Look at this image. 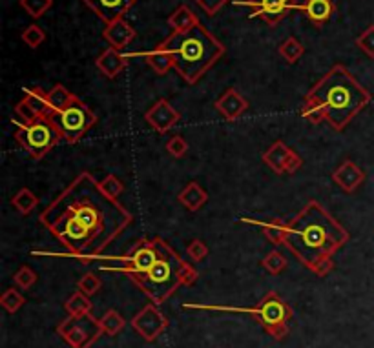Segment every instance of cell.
<instances>
[{
  "label": "cell",
  "mask_w": 374,
  "mask_h": 348,
  "mask_svg": "<svg viewBox=\"0 0 374 348\" xmlns=\"http://www.w3.org/2000/svg\"><path fill=\"white\" fill-rule=\"evenodd\" d=\"M39 221L68 248V256L59 257H75L88 265L132 225L134 215L119 201L106 197L90 172H82L48 205Z\"/></svg>",
  "instance_id": "1"
},
{
  "label": "cell",
  "mask_w": 374,
  "mask_h": 348,
  "mask_svg": "<svg viewBox=\"0 0 374 348\" xmlns=\"http://www.w3.org/2000/svg\"><path fill=\"white\" fill-rule=\"evenodd\" d=\"M351 239L348 232L318 201L311 199L293 221L283 245L303 267L313 270L322 259L333 257Z\"/></svg>",
  "instance_id": "2"
},
{
  "label": "cell",
  "mask_w": 374,
  "mask_h": 348,
  "mask_svg": "<svg viewBox=\"0 0 374 348\" xmlns=\"http://www.w3.org/2000/svg\"><path fill=\"white\" fill-rule=\"evenodd\" d=\"M371 93L354 79L344 64H334L311 88L303 101L314 104L322 112L323 119L336 132H342L371 103Z\"/></svg>",
  "instance_id": "3"
},
{
  "label": "cell",
  "mask_w": 374,
  "mask_h": 348,
  "mask_svg": "<svg viewBox=\"0 0 374 348\" xmlns=\"http://www.w3.org/2000/svg\"><path fill=\"white\" fill-rule=\"evenodd\" d=\"M161 44L172 55L175 72L188 84L199 82L226 52L225 44L201 22L188 31H172Z\"/></svg>",
  "instance_id": "4"
},
{
  "label": "cell",
  "mask_w": 374,
  "mask_h": 348,
  "mask_svg": "<svg viewBox=\"0 0 374 348\" xmlns=\"http://www.w3.org/2000/svg\"><path fill=\"white\" fill-rule=\"evenodd\" d=\"M197 270L186 263L166 241H161L159 257L143 274L130 276V279L141 288V292L155 305H163L170 296H174L179 287H192L197 281Z\"/></svg>",
  "instance_id": "5"
},
{
  "label": "cell",
  "mask_w": 374,
  "mask_h": 348,
  "mask_svg": "<svg viewBox=\"0 0 374 348\" xmlns=\"http://www.w3.org/2000/svg\"><path fill=\"white\" fill-rule=\"evenodd\" d=\"M223 310H236V312L250 314L254 321L268 332L272 339L283 341L288 336V321L294 312L283 297L276 292H268L254 308H223Z\"/></svg>",
  "instance_id": "6"
},
{
  "label": "cell",
  "mask_w": 374,
  "mask_h": 348,
  "mask_svg": "<svg viewBox=\"0 0 374 348\" xmlns=\"http://www.w3.org/2000/svg\"><path fill=\"white\" fill-rule=\"evenodd\" d=\"M15 139L24 152H28L33 159L39 161L61 143L62 135L57 128V124L53 123L52 113H50V115H42L31 123L19 124L15 130Z\"/></svg>",
  "instance_id": "7"
},
{
  "label": "cell",
  "mask_w": 374,
  "mask_h": 348,
  "mask_svg": "<svg viewBox=\"0 0 374 348\" xmlns=\"http://www.w3.org/2000/svg\"><path fill=\"white\" fill-rule=\"evenodd\" d=\"M52 119L61 132L62 141L70 144L79 143L97 123V115L79 97H73L61 112L52 113Z\"/></svg>",
  "instance_id": "8"
},
{
  "label": "cell",
  "mask_w": 374,
  "mask_h": 348,
  "mask_svg": "<svg viewBox=\"0 0 374 348\" xmlns=\"http://www.w3.org/2000/svg\"><path fill=\"white\" fill-rule=\"evenodd\" d=\"M57 334L72 348H92L93 343L103 336L101 321L93 318L92 314L86 316H68L61 325L57 327Z\"/></svg>",
  "instance_id": "9"
},
{
  "label": "cell",
  "mask_w": 374,
  "mask_h": 348,
  "mask_svg": "<svg viewBox=\"0 0 374 348\" xmlns=\"http://www.w3.org/2000/svg\"><path fill=\"white\" fill-rule=\"evenodd\" d=\"M157 307L159 305L148 303L132 319V328L146 343H154L155 339L163 336L164 330L168 328V319Z\"/></svg>",
  "instance_id": "10"
},
{
  "label": "cell",
  "mask_w": 374,
  "mask_h": 348,
  "mask_svg": "<svg viewBox=\"0 0 374 348\" xmlns=\"http://www.w3.org/2000/svg\"><path fill=\"white\" fill-rule=\"evenodd\" d=\"M243 4L254 10L252 17L262 19L263 22H267L268 26L279 24L291 11L297 8L294 0H248Z\"/></svg>",
  "instance_id": "11"
},
{
  "label": "cell",
  "mask_w": 374,
  "mask_h": 348,
  "mask_svg": "<svg viewBox=\"0 0 374 348\" xmlns=\"http://www.w3.org/2000/svg\"><path fill=\"white\" fill-rule=\"evenodd\" d=\"M181 113L175 110L166 99L155 101L152 106L144 113V121L157 132V134H166L179 123Z\"/></svg>",
  "instance_id": "12"
},
{
  "label": "cell",
  "mask_w": 374,
  "mask_h": 348,
  "mask_svg": "<svg viewBox=\"0 0 374 348\" xmlns=\"http://www.w3.org/2000/svg\"><path fill=\"white\" fill-rule=\"evenodd\" d=\"M82 4L90 8L104 24H112L124 19V15L137 4V0H82Z\"/></svg>",
  "instance_id": "13"
},
{
  "label": "cell",
  "mask_w": 374,
  "mask_h": 348,
  "mask_svg": "<svg viewBox=\"0 0 374 348\" xmlns=\"http://www.w3.org/2000/svg\"><path fill=\"white\" fill-rule=\"evenodd\" d=\"M333 181L345 194H353L365 183V172L351 159H345L333 172Z\"/></svg>",
  "instance_id": "14"
},
{
  "label": "cell",
  "mask_w": 374,
  "mask_h": 348,
  "mask_svg": "<svg viewBox=\"0 0 374 348\" xmlns=\"http://www.w3.org/2000/svg\"><path fill=\"white\" fill-rule=\"evenodd\" d=\"M214 108L221 113L225 121H236L243 113L248 110V101H246L236 88H228L223 95L214 103Z\"/></svg>",
  "instance_id": "15"
},
{
  "label": "cell",
  "mask_w": 374,
  "mask_h": 348,
  "mask_svg": "<svg viewBox=\"0 0 374 348\" xmlns=\"http://www.w3.org/2000/svg\"><path fill=\"white\" fill-rule=\"evenodd\" d=\"M104 41L110 44V48H115L119 52H123L124 48L132 44L135 37H137V31L135 28L126 22L124 19H119V21L112 22V24H106L103 31Z\"/></svg>",
  "instance_id": "16"
},
{
  "label": "cell",
  "mask_w": 374,
  "mask_h": 348,
  "mask_svg": "<svg viewBox=\"0 0 374 348\" xmlns=\"http://www.w3.org/2000/svg\"><path fill=\"white\" fill-rule=\"evenodd\" d=\"M128 59L130 57L123 55L115 48H108L95 59V66H97V70L103 73L104 77L115 79L128 68Z\"/></svg>",
  "instance_id": "17"
},
{
  "label": "cell",
  "mask_w": 374,
  "mask_h": 348,
  "mask_svg": "<svg viewBox=\"0 0 374 348\" xmlns=\"http://www.w3.org/2000/svg\"><path fill=\"white\" fill-rule=\"evenodd\" d=\"M297 10L303 11V15L307 17L314 26L323 28L334 15L336 6L333 0H303L302 4L297 6Z\"/></svg>",
  "instance_id": "18"
},
{
  "label": "cell",
  "mask_w": 374,
  "mask_h": 348,
  "mask_svg": "<svg viewBox=\"0 0 374 348\" xmlns=\"http://www.w3.org/2000/svg\"><path fill=\"white\" fill-rule=\"evenodd\" d=\"M177 201L185 206L186 210L197 212L208 203V194H206V190L199 183L192 181V183H188L185 188L181 190L179 195H177Z\"/></svg>",
  "instance_id": "19"
},
{
  "label": "cell",
  "mask_w": 374,
  "mask_h": 348,
  "mask_svg": "<svg viewBox=\"0 0 374 348\" xmlns=\"http://www.w3.org/2000/svg\"><path fill=\"white\" fill-rule=\"evenodd\" d=\"M293 152L294 150L288 148L283 141H277L263 154V163L267 164L270 170H274L277 175H283L285 174V168H287L288 157H291Z\"/></svg>",
  "instance_id": "20"
},
{
  "label": "cell",
  "mask_w": 374,
  "mask_h": 348,
  "mask_svg": "<svg viewBox=\"0 0 374 348\" xmlns=\"http://www.w3.org/2000/svg\"><path fill=\"white\" fill-rule=\"evenodd\" d=\"M144 62H146L157 75H166V73L174 68L172 55H170L168 50H166L163 44H157L152 52L144 53Z\"/></svg>",
  "instance_id": "21"
},
{
  "label": "cell",
  "mask_w": 374,
  "mask_h": 348,
  "mask_svg": "<svg viewBox=\"0 0 374 348\" xmlns=\"http://www.w3.org/2000/svg\"><path fill=\"white\" fill-rule=\"evenodd\" d=\"M243 223H252V225L262 226L263 234L267 237L272 245H283L285 243V237H287L288 232V223L283 219H272L267 223H257V221L252 219H243Z\"/></svg>",
  "instance_id": "22"
},
{
  "label": "cell",
  "mask_w": 374,
  "mask_h": 348,
  "mask_svg": "<svg viewBox=\"0 0 374 348\" xmlns=\"http://www.w3.org/2000/svg\"><path fill=\"white\" fill-rule=\"evenodd\" d=\"M199 24V19L186 4H181L177 10L168 17V26L174 31H188Z\"/></svg>",
  "instance_id": "23"
},
{
  "label": "cell",
  "mask_w": 374,
  "mask_h": 348,
  "mask_svg": "<svg viewBox=\"0 0 374 348\" xmlns=\"http://www.w3.org/2000/svg\"><path fill=\"white\" fill-rule=\"evenodd\" d=\"M33 112L42 117V115H50V104H48V92L41 90V88H26L24 90V99H22Z\"/></svg>",
  "instance_id": "24"
},
{
  "label": "cell",
  "mask_w": 374,
  "mask_h": 348,
  "mask_svg": "<svg viewBox=\"0 0 374 348\" xmlns=\"http://www.w3.org/2000/svg\"><path fill=\"white\" fill-rule=\"evenodd\" d=\"M64 308H66L68 316H73V318H79V316H86V314H92V301H90V296H86L84 292H73L72 296L68 297L66 303H64Z\"/></svg>",
  "instance_id": "25"
},
{
  "label": "cell",
  "mask_w": 374,
  "mask_h": 348,
  "mask_svg": "<svg viewBox=\"0 0 374 348\" xmlns=\"http://www.w3.org/2000/svg\"><path fill=\"white\" fill-rule=\"evenodd\" d=\"M11 205L19 214L30 215L39 206V197L30 188H21L11 197Z\"/></svg>",
  "instance_id": "26"
},
{
  "label": "cell",
  "mask_w": 374,
  "mask_h": 348,
  "mask_svg": "<svg viewBox=\"0 0 374 348\" xmlns=\"http://www.w3.org/2000/svg\"><path fill=\"white\" fill-rule=\"evenodd\" d=\"M99 321H101L103 334L104 336H110V338L117 336L119 332H123L124 327H126V319H124L117 310H113V308H110L103 316V319H99Z\"/></svg>",
  "instance_id": "27"
},
{
  "label": "cell",
  "mask_w": 374,
  "mask_h": 348,
  "mask_svg": "<svg viewBox=\"0 0 374 348\" xmlns=\"http://www.w3.org/2000/svg\"><path fill=\"white\" fill-rule=\"evenodd\" d=\"M277 53L285 59V62H288V64H294V62H297L299 59L303 57V53H305V48H303V44L297 39H294V37H288V39H285V41L279 44V48H277Z\"/></svg>",
  "instance_id": "28"
},
{
  "label": "cell",
  "mask_w": 374,
  "mask_h": 348,
  "mask_svg": "<svg viewBox=\"0 0 374 348\" xmlns=\"http://www.w3.org/2000/svg\"><path fill=\"white\" fill-rule=\"evenodd\" d=\"M73 97H75V95L68 92L66 88L62 86V84H57V86H53L52 90L48 92V104H50V110H52V113L61 112L62 108L68 106V103H70Z\"/></svg>",
  "instance_id": "29"
},
{
  "label": "cell",
  "mask_w": 374,
  "mask_h": 348,
  "mask_svg": "<svg viewBox=\"0 0 374 348\" xmlns=\"http://www.w3.org/2000/svg\"><path fill=\"white\" fill-rule=\"evenodd\" d=\"M288 261L287 257L283 256L279 250H272L268 252L267 256L262 259V267L265 268V270L268 272V274H272V276H277V274H282L285 268H287Z\"/></svg>",
  "instance_id": "30"
},
{
  "label": "cell",
  "mask_w": 374,
  "mask_h": 348,
  "mask_svg": "<svg viewBox=\"0 0 374 348\" xmlns=\"http://www.w3.org/2000/svg\"><path fill=\"white\" fill-rule=\"evenodd\" d=\"M24 303H26V297L22 296L19 290H15V288H8V290L0 296V305H2V308H4L8 314L19 312V310L24 307Z\"/></svg>",
  "instance_id": "31"
},
{
  "label": "cell",
  "mask_w": 374,
  "mask_h": 348,
  "mask_svg": "<svg viewBox=\"0 0 374 348\" xmlns=\"http://www.w3.org/2000/svg\"><path fill=\"white\" fill-rule=\"evenodd\" d=\"M21 39L28 48L37 50V48H41V44H44V41H46V31L42 30L39 24H30V26L22 30Z\"/></svg>",
  "instance_id": "32"
},
{
  "label": "cell",
  "mask_w": 374,
  "mask_h": 348,
  "mask_svg": "<svg viewBox=\"0 0 374 348\" xmlns=\"http://www.w3.org/2000/svg\"><path fill=\"white\" fill-rule=\"evenodd\" d=\"M53 6V0H21V8L31 19H41Z\"/></svg>",
  "instance_id": "33"
},
{
  "label": "cell",
  "mask_w": 374,
  "mask_h": 348,
  "mask_svg": "<svg viewBox=\"0 0 374 348\" xmlns=\"http://www.w3.org/2000/svg\"><path fill=\"white\" fill-rule=\"evenodd\" d=\"M99 186H101V190L104 192V195L106 197H110V199L117 201V197L124 192V185L123 181L119 179L117 175H106L101 183H99Z\"/></svg>",
  "instance_id": "34"
},
{
  "label": "cell",
  "mask_w": 374,
  "mask_h": 348,
  "mask_svg": "<svg viewBox=\"0 0 374 348\" xmlns=\"http://www.w3.org/2000/svg\"><path fill=\"white\" fill-rule=\"evenodd\" d=\"M39 276H37V272L30 267H21L19 270L15 272V276H13V283H15L17 287L22 288V290H28L37 283Z\"/></svg>",
  "instance_id": "35"
},
{
  "label": "cell",
  "mask_w": 374,
  "mask_h": 348,
  "mask_svg": "<svg viewBox=\"0 0 374 348\" xmlns=\"http://www.w3.org/2000/svg\"><path fill=\"white\" fill-rule=\"evenodd\" d=\"M356 46L369 57V59H374V24L365 28L358 37H356Z\"/></svg>",
  "instance_id": "36"
},
{
  "label": "cell",
  "mask_w": 374,
  "mask_h": 348,
  "mask_svg": "<svg viewBox=\"0 0 374 348\" xmlns=\"http://www.w3.org/2000/svg\"><path fill=\"white\" fill-rule=\"evenodd\" d=\"M77 287L79 290L86 294V296H95V294L101 290V287H103V281H101L93 272H88V274H84V276L79 279Z\"/></svg>",
  "instance_id": "37"
},
{
  "label": "cell",
  "mask_w": 374,
  "mask_h": 348,
  "mask_svg": "<svg viewBox=\"0 0 374 348\" xmlns=\"http://www.w3.org/2000/svg\"><path fill=\"white\" fill-rule=\"evenodd\" d=\"M166 152H168L172 157H175V159H181V157H185V155L188 154V143L185 141V137L174 135V137H170L168 143H166Z\"/></svg>",
  "instance_id": "38"
},
{
  "label": "cell",
  "mask_w": 374,
  "mask_h": 348,
  "mask_svg": "<svg viewBox=\"0 0 374 348\" xmlns=\"http://www.w3.org/2000/svg\"><path fill=\"white\" fill-rule=\"evenodd\" d=\"M186 254H188V257L192 259V261L199 263L208 256V246L201 241V239H194V241L186 246Z\"/></svg>",
  "instance_id": "39"
},
{
  "label": "cell",
  "mask_w": 374,
  "mask_h": 348,
  "mask_svg": "<svg viewBox=\"0 0 374 348\" xmlns=\"http://www.w3.org/2000/svg\"><path fill=\"white\" fill-rule=\"evenodd\" d=\"M195 4L199 6L201 10L205 11L208 17H215L217 15V11L221 10V8H225L230 0H194Z\"/></svg>",
  "instance_id": "40"
},
{
  "label": "cell",
  "mask_w": 374,
  "mask_h": 348,
  "mask_svg": "<svg viewBox=\"0 0 374 348\" xmlns=\"http://www.w3.org/2000/svg\"><path fill=\"white\" fill-rule=\"evenodd\" d=\"M15 115L19 119H21L22 123H31V121H35V119H39V115H37L33 110H31L30 106H28L24 101H21V103L15 106Z\"/></svg>",
  "instance_id": "41"
},
{
  "label": "cell",
  "mask_w": 374,
  "mask_h": 348,
  "mask_svg": "<svg viewBox=\"0 0 374 348\" xmlns=\"http://www.w3.org/2000/svg\"><path fill=\"white\" fill-rule=\"evenodd\" d=\"M333 268H334L333 257H325V259H322V261H319L318 265H316V267H314L311 272H314V274H316L318 277H325V276H328L331 272H333Z\"/></svg>",
  "instance_id": "42"
},
{
  "label": "cell",
  "mask_w": 374,
  "mask_h": 348,
  "mask_svg": "<svg viewBox=\"0 0 374 348\" xmlns=\"http://www.w3.org/2000/svg\"><path fill=\"white\" fill-rule=\"evenodd\" d=\"M302 166H303V159L296 154V152H293V154H291V157H288V161H287V168H285V174H288V175L296 174L297 170L302 168Z\"/></svg>",
  "instance_id": "43"
}]
</instances>
